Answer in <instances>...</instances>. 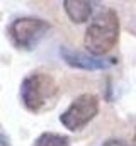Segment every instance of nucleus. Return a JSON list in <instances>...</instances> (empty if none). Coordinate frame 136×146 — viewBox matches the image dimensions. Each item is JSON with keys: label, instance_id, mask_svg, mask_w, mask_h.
<instances>
[{"label": "nucleus", "instance_id": "obj_1", "mask_svg": "<svg viewBox=\"0 0 136 146\" xmlns=\"http://www.w3.org/2000/svg\"><path fill=\"white\" fill-rule=\"evenodd\" d=\"M58 83L53 75L44 72L29 73L21 83V99L24 107L33 112L41 114L44 110L51 109L58 99Z\"/></svg>", "mask_w": 136, "mask_h": 146}, {"label": "nucleus", "instance_id": "obj_2", "mask_svg": "<svg viewBox=\"0 0 136 146\" xmlns=\"http://www.w3.org/2000/svg\"><path fill=\"white\" fill-rule=\"evenodd\" d=\"M119 41V17L116 10L107 9L90 22V26L85 31L83 46L92 54L102 58L107 54Z\"/></svg>", "mask_w": 136, "mask_h": 146}, {"label": "nucleus", "instance_id": "obj_3", "mask_svg": "<svg viewBox=\"0 0 136 146\" xmlns=\"http://www.w3.org/2000/svg\"><path fill=\"white\" fill-rule=\"evenodd\" d=\"M49 22L37 17H19L9 26V37L17 49H33L49 31Z\"/></svg>", "mask_w": 136, "mask_h": 146}, {"label": "nucleus", "instance_id": "obj_4", "mask_svg": "<svg viewBox=\"0 0 136 146\" xmlns=\"http://www.w3.org/2000/svg\"><path fill=\"white\" fill-rule=\"evenodd\" d=\"M97 114H99V99L94 94H82L60 115V122L68 131H80Z\"/></svg>", "mask_w": 136, "mask_h": 146}, {"label": "nucleus", "instance_id": "obj_5", "mask_svg": "<svg viewBox=\"0 0 136 146\" xmlns=\"http://www.w3.org/2000/svg\"><path fill=\"white\" fill-rule=\"evenodd\" d=\"M60 56L63 58V61L73 66V68H80V70H87V72H95V70H105L112 65H116V58H97L92 54H82L78 51H73L70 48H60Z\"/></svg>", "mask_w": 136, "mask_h": 146}, {"label": "nucleus", "instance_id": "obj_6", "mask_svg": "<svg viewBox=\"0 0 136 146\" xmlns=\"http://www.w3.org/2000/svg\"><path fill=\"white\" fill-rule=\"evenodd\" d=\"M63 7L70 21L75 24H83L92 15V3L85 0H65Z\"/></svg>", "mask_w": 136, "mask_h": 146}, {"label": "nucleus", "instance_id": "obj_7", "mask_svg": "<svg viewBox=\"0 0 136 146\" xmlns=\"http://www.w3.org/2000/svg\"><path fill=\"white\" fill-rule=\"evenodd\" d=\"M33 146H70V139L58 133H43L34 139Z\"/></svg>", "mask_w": 136, "mask_h": 146}, {"label": "nucleus", "instance_id": "obj_8", "mask_svg": "<svg viewBox=\"0 0 136 146\" xmlns=\"http://www.w3.org/2000/svg\"><path fill=\"white\" fill-rule=\"evenodd\" d=\"M102 146H126V143H124V141H121V139L111 138V139H107V141H105Z\"/></svg>", "mask_w": 136, "mask_h": 146}, {"label": "nucleus", "instance_id": "obj_9", "mask_svg": "<svg viewBox=\"0 0 136 146\" xmlns=\"http://www.w3.org/2000/svg\"><path fill=\"white\" fill-rule=\"evenodd\" d=\"M0 146H10V141H9V138H7V136H3L2 133H0Z\"/></svg>", "mask_w": 136, "mask_h": 146}]
</instances>
